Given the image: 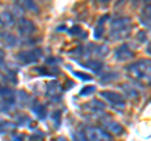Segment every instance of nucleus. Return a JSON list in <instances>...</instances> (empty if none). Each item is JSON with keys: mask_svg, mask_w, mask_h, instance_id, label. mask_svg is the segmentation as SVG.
I'll use <instances>...</instances> for the list:
<instances>
[{"mask_svg": "<svg viewBox=\"0 0 151 141\" xmlns=\"http://www.w3.org/2000/svg\"><path fill=\"white\" fill-rule=\"evenodd\" d=\"M78 63L81 64L82 67L92 70V72H94V73H101V70L103 69V63L101 62V60H97L96 58L94 59H87L86 63H81V62H78Z\"/></svg>", "mask_w": 151, "mask_h": 141, "instance_id": "obj_12", "label": "nucleus"}, {"mask_svg": "<svg viewBox=\"0 0 151 141\" xmlns=\"http://www.w3.org/2000/svg\"><path fill=\"white\" fill-rule=\"evenodd\" d=\"M52 120L54 122V127L58 129L59 125H60V121H62V111H59V110L53 111V114H52Z\"/></svg>", "mask_w": 151, "mask_h": 141, "instance_id": "obj_22", "label": "nucleus"}, {"mask_svg": "<svg viewBox=\"0 0 151 141\" xmlns=\"http://www.w3.org/2000/svg\"><path fill=\"white\" fill-rule=\"evenodd\" d=\"M108 19V15L106 14V15H102L100 18V20H98L97 23V25L94 27V33H93V35H94V38L96 39H101L102 38V35H103V33H105V22Z\"/></svg>", "mask_w": 151, "mask_h": 141, "instance_id": "obj_14", "label": "nucleus"}, {"mask_svg": "<svg viewBox=\"0 0 151 141\" xmlns=\"http://www.w3.org/2000/svg\"><path fill=\"white\" fill-rule=\"evenodd\" d=\"M15 129H17V125L15 124H13V122H10V121H6V120L0 119V134L13 132Z\"/></svg>", "mask_w": 151, "mask_h": 141, "instance_id": "obj_17", "label": "nucleus"}, {"mask_svg": "<svg viewBox=\"0 0 151 141\" xmlns=\"http://www.w3.org/2000/svg\"><path fill=\"white\" fill-rule=\"evenodd\" d=\"M67 30H68V33L70 35H74V37H77V38H81V39H86L88 37L87 32L79 25H73L72 28H69V29H67Z\"/></svg>", "mask_w": 151, "mask_h": 141, "instance_id": "obj_18", "label": "nucleus"}, {"mask_svg": "<svg viewBox=\"0 0 151 141\" xmlns=\"http://www.w3.org/2000/svg\"><path fill=\"white\" fill-rule=\"evenodd\" d=\"M81 135L83 141H113L112 136L98 126H86Z\"/></svg>", "mask_w": 151, "mask_h": 141, "instance_id": "obj_3", "label": "nucleus"}, {"mask_svg": "<svg viewBox=\"0 0 151 141\" xmlns=\"http://www.w3.org/2000/svg\"><path fill=\"white\" fill-rule=\"evenodd\" d=\"M122 90L125 91L127 97H130V98H136L139 96L137 90H136L135 87H132L131 84H124V86H122Z\"/></svg>", "mask_w": 151, "mask_h": 141, "instance_id": "obj_21", "label": "nucleus"}, {"mask_svg": "<svg viewBox=\"0 0 151 141\" xmlns=\"http://www.w3.org/2000/svg\"><path fill=\"white\" fill-rule=\"evenodd\" d=\"M18 19L19 18L10 10H4L0 13V25L3 28H9V27L15 25Z\"/></svg>", "mask_w": 151, "mask_h": 141, "instance_id": "obj_10", "label": "nucleus"}, {"mask_svg": "<svg viewBox=\"0 0 151 141\" xmlns=\"http://www.w3.org/2000/svg\"><path fill=\"white\" fill-rule=\"evenodd\" d=\"M42 54H43V50H42L40 48H35V49L19 52V53L15 55V58L20 64L29 65V64H33V63H37L38 60L40 59Z\"/></svg>", "mask_w": 151, "mask_h": 141, "instance_id": "obj_4", "label": "nucleus"}, {"mask_svg": "<svg viewBox=\"0 0 151 141\" xmlns=\"http://www.w3.org/2000/svg\"><path fill=\"white\" fill-rule=\"evenodd\" d=\"M132 24L129 17L115 18L110 23V39L111 40H124L131 34Z\"/></svg>", "mask_w": 151, "mask_h": 141, "instance_id": "obj_2", "label": "nucleus"}, {"mask_svg": "<svg viewBox=\"0 0 151 141\" xmlns=\"http://www.w3.org/2000/svg\"><path fill=\"white\" fill-rule=\"evenodd\" d=\"M140 20L150 30V4H147V6L144 8L142 13H141V17H140Z\"/></svg>", "mask_w": 151, "mask_h": 141, "instance_id": "obj_19", "label": "nucleus"}, {"mask_svg": "<svg viewBox=\"0 0 151 141\" xmlns=\"http://www.w3.org/2000/svg\"><path fill=\"white\" fill-rule=\"evenodd\" d=\"M15 25H17L18 33L22 37H25V38L30 37L32 34H34L35 29H37L34 23H33L32 20H29V19H27V18H19V19L17 20V23H15Z\"/></svg>", "mask_w": 151, "mask_h": 141, "instance_id": "obj_7", "label": "nucleus"}, {"mask_svg": "<svg viewBox=\"0 0 151 141\" xmlns=\"http://www.w3.org/2000/svg\"><path fill=\"white\" fill-rule=\"evenodd\" d=\"M96 90H97L96 86H86L79 91V96H89V95H92L93 92H96Z\"/></svg>", "mask_w": 151, "mask_h": 141, "instance_id": "obj_23", "label": "nucleus"}, {"mask_svg": "<svg viewBox=\"0 0 151 141\" xmlns=\"http://www.w3.org/2000/svg\"><path fill=\"white\" fill-rule=\"evenodd\" d=\"M30 141H44V135L40 131H38V132H35L30 137Z\"/></svg>", "mask_w": 151, "mask_h": 141, "instance_id": "obj_26", "label": "nucleus"}, {"mask_svg": "<svg viewBox=\"0 0 151 141\" xmlns=\"http://www.w3.org/2000/svg\"><path fill=\"white\" fill-rule=\"evenodd\" d=\"M23 139H24V136H23V135L15 134V135L13 136V140H14V141H23Z\"/></svg>", "mask_w": 151, "mask_h": 141, "instance_id": "obj_28", "label": "nucleus"}, {"mask_svg": "<svg viewBox=\"0 0 151 141\" xmlns=\"http://www.w3.org/2000/svg\"><path fill=\"white\" fill-rule=\"evenodd\" d=\"M6 67V63H5V60H4V55L3 53H0V74L3 73V70L5 69Z\"/></svg>", "mask_w": 151, "mask_h": 141, "instance_id": "obj_27", "label": "nucleus"}, {"mask_svg": "<svg viewBox=\"0 0 151 141\" xmlns=\"http://www.w3.org/2000/svg\"><path fill=\"white\" fill-rule=\"evenodd\" d=\"M17 5L22 12L27 10V12H32V13H37V14L39 13V6H38L34 1H19Z\"/></svg>", "mask_w": 151, "mask_h": 141, "instance_id": "obj_16", "label": "nucleus"}, {"mask_svg": "<svg viewBox=\"0 0 151 141\" xmlns=\"http://www.w3.org/2000/svg\"><path fill=\"white\" fill-rule=\"evenodd\" d=\"M115 57L117 60L125 62V60H130L135 57V52L131 50L129 44H121L119 48H116V50H115Z\"/></svg>", "mask_w": 151, "mask_h": 141, "instance_id": "obj_9", "label": "nucleus"}, {"mask_svg": "<svg viewBox=\"0 0 151 141\" xmlns=\"http://www.w3.org/2000/svg\"><path fill=\"white\" fill-rule=\"evenodd\" d=\"M101 97H103L105 100L110 103L115 110L122 111L126 106V100L125 97L119 92H113V91H102L100 92Z\"/></svg>", "mask_w": 151, "mask_h": 141, "instance_id": "obj_5", "label": "nucleus"}, {"mask_svg": "<svg viewBox=\"0 0 151 141\" xmlns=\"http://www.w3.org/2000/svg\"><path fill=\"white\" fill-rule=\"evenodd\" d=\"M32 111L34 112V115L38 117L39 120H45L47 116H48V114H47V107L45 105H43L42 102L39 101H33L32 102Z\"/></svg>", "mask_w": 151, "mask_h": 141, "instance_id": "obj_11", "label": "nucleus"}, {"mask_svg": "<svg viewBox=\"0 0 151 141\" xmlns=\"http://www.w3.org/2000/svg\"><path fill=\"white\" fill-rule=\"evenodd\" d=\"M17 122H18V124H15V125H19V126H27V127H34V124H35V122L33 121L29 116H27V115L19 116ZM35 125H37V124H35Z\"/></svg>", "mask_w": 151, "mask_h": 141, "instance_id": "obj_20", "label": "nucleus"}, {"mask_svg": "<svg viewBox=\"0 0 151 141\" xmlns=\"http://www.w3.org/2000/svg\"><path fill=\"white\" fill-rule=\"evenodd\" d=\"M126 72L129 77L132 78L137 83H150V72H151V63L150 59H140L135 63H131L126 67Z\"/></svg>", "mask_w": 151, "mask_h": 141, "instance_id": "obj_1", "label": "nucleus"}, {"mask_svg": "<svg viewBox=\"0 0 151 141\" xmlns=\"http://www.w3.org/2000/svg\"><path fill=\"white\" fill-rule=\"evenodd\" d=\"M0 111H1V102H0Z\"/></svg>", "mask_w": 151, "mask_h": 141, "instance_id": "obj_30", "label": "nucleus"}, {"mask_svg": "<svg viewBox=\"0 0 151 141\" xmlns=\"http://www.w3.org/2000/svg\"><path fill=\"white\" fill-rule=\"evenodd\" d=\"M34 72H37L38 74L40 76H48V77H55L59 74V69L55 68V67H52V68H48V67H37L34 68Z\"/></svg>", "mask_w": 151, "mask_h": 141, "instance_id": "obj_15", "label": "nucleus"}, {"mask_svg": "<svg viewBox=\"0 0 151 141\" xmlns=\"http://www.w3.org/2000/svg\"><path fill=\"white\" fill-rule=\"evenodd\" d=\"M45 96L52 102H59L63 97V87L57 81L47 82L45 84Z\"/></svg>", "mask_w": 151, "mask_h": 141, "instance_id": "obj_6", "label": "nucleus"}, {"mask_svg": "<svg viewBox=\"0 0 151 141\" xmlns=\"http://www.w3.org/2000/svg\"><path fill=\"white\" fill-rule=\"evenodd\" d=\"M73 76L77 77L79 79H82V81H91L92 79V76H89L87 73H82V72H78V70H74L73 72Z\"/></svg>", "mask_w": 151, "mask_h": 141, "instance_id": "obj_25", "label": "nucleus"}, {"mask_svg": "<svg viewBox=\"0 0 151 141\" xmlns=\"http://www.w3.org/2000/svg\"><path fill=\"white\" fill-rule=\"evenodd\" d=\"M52 141H68L65 137H63V136H59V137H55V139H53Z\"/></svg>", "mask_w": 151, "mask_h": 141, "instance_id": "obj_29", "label": "nucleus"}, {"mask_svg": "<svg viewBox=\"0 0 151 141\" xmlns=\"http://www.w3.org/2000/svg\"><path fill=\"white\" fill-rule=\"evenodd\" d=\"M102 124L103 126H105V131H107L108 134L112 132V134H116V135H122L125 132V129L124 126H122L121 124H119L117 121L112 120L111 117H107V119H102Z\"/></svg>", "mask_w": 151, "mask_h": 141, "instance_id": "obj_8", "label": "nucleus"}, {"mask_svg": "<svg viewBox=\"0 0 151 141\" xmlns=\"http://www.w3.org/2000/svg\"><path fill=\"white\" fill-rule=\"evenodd\" d=\"M116 78H119V73H112V72H107L105 76L102 77V83H110L112 79H116Z\"/></svg>", "mask_w": 151, "mask_h": 141, "instance_id": "obj_24", "label": "nucleus"}, {"mask_svg": "<svg viewBox=\"0 0 151 141\" xmlns=\"http://www.w3.org/2000/svg\"><path fill=\"white\" fill-rule=\"evenodd\" d=\"M0 39L4 42V44L8 45V47H15V45H19V39L17 38L15 35L13 34L10 32H0Z\"/></svg>", "mask_w": 151, "mask_h": 141, "instance_id": "obj_13", "label": "nucleus"}]
</instances>
